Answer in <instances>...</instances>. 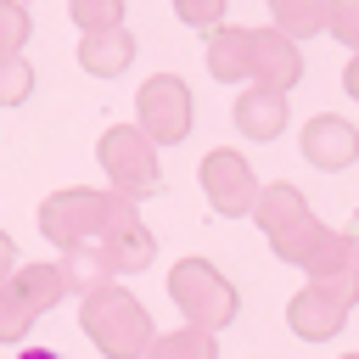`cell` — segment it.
I'll use <instances>...</instances> for the list:
<instances>
[{
	"label": "cell",
	"mask_w": 359,
	"mask_h": 359,
	"mask_svg": "<svg viewBox=\"0 0 359 359\" xmlns=\"http://www.w3.org/2000/svg\"><path fill=\"white\" fill-rule=\"evenodd\" d=\"M135 219V202L118 196L112 185H67V191H50L39 202V230L67 252V247H95L112 224Z\"/></svg>",
	"instance_id": "cell-1"
},
{
	"label": "cell",
	"mask_w": 359,
	"mask_h": 359,
	"mask_svg": "<svg viewBox=\"0 0 359 359\" xmlns=\"http://www.w3.org/2000/svg\"><path fill=\"white\" fill-rule=\"evenodd\" d=\"M79 331H84L107 359H146V348H151V337H157L146 303H140L129 286H118V280H107V286H95V292L79 297Z\"/></svg>",
	"instance_id": "cell-2"
},
{
	"label": "cell",
	"mask_w": 359,
	"mask_h": 359,
	"mask_svg": "<svg viewBox=\"0 0 359 359\" xmlns=\"http://www.w3.org/2000/svg\"><path fill=\"white\" fill-rule=\"evenodd\" d=\"M252 224L264 230V241L275 247V258H286V264H297V269H309L314 247H320L325 230H331V224L314 219L309 196H303L297 185H286V180H269V185L258 191V202H252Z\"/></svg>",
	"instance_id": "cell-3"
},
{
	"label": "cell",
	"mask_w": 359,
	"mask_h": 359,
	"mask_svg": "<svg viewBox=\"0 0 359 359\" xmlns=\"http://www.w3.org/2000/svg\"><path fill=\"white\" fill-rule=\"evenodd\" d=\"M359 309V269H337V275H309L292 303H286V325L297 342H331L348 314Z\"/></svg>",
	"instance_id": "cell-4"
},
{
	"label": "cell",
	"mask_w": 359,
	"mask_h": 359,
	"mask_svg": "<svg viewBox=\"0 0 359 359\" xmlns=\"http://www.w3.org/2000/svg\"><path fill=\"white\" fill-rule=\"evenodd\" d=\"M168 297L191 325H208V331H224L241 314V292L213 258H180L168 269Z\"/></svg>",
	"instance_id": "cell-5"
},
{
	"label": "cell",
	"mask_w": 359,
	"mask_h": 359,
	"mask_svg": "<svg viewBox=\"0 0 359 359\" xmlns=\"http://www.w3.org/2000/svg\"><path fill=\"white\" fill-rule=\"evenodd\" d=\"M157 151H163V146H157L151 135H140V123H112V129L101 135V146H95L107 185H112L118 196H129V202H146V196L163 191V157H157Z\"/></svg>",
	"instance_id": "cell-6"
},
{
	"label": "cell",
	"mask_w": 359,
	"mask_h": 359,
	"mask_svg": "<svg viewBox=\"0 0 359 359\" xmlns=\"http://www.w3.org/2000/svg\"><path fill=\"white\" fill-rule=\"evenodd\" d=\"M135 123L140 135H151L157 146H180L196 123V101H191V84L180 73H151L135 95Z\"/></svg>",
	"instance_id": "cell-7"
},
{
	"label": "cell",
	"mask_w": 359,
	"mask_h": 359,
	"mask_svg": "<svg viewBox=\"0 0 359 359\" xmlns=\"http://www.w3.org/2000/svg\"><path fill=\"white\" fill-rule=\"evenodd\" d=\"M196 180H202L208 208H213V213H224V219H247V213H252V202H258V191H264L258 168H252V163H247V151H236V146H213V151L202 157Z\"/></svg>",
	"instance_id": "cell-8"
},
{
	"label": "cell",
	"mask_w": 359,
	"mask_h": 359,
	"mask_svg": "<svg viewBox=\"0 0 359 359\" xmlns=\"http://www.w3.org/2000/svg\"><path fill=\"white\" fill-rule=\"evenodd\" d=\"M297 151L303 163H314L320 174H342L359 163V123H348L342 112H314L297 129Z\"/></svg>",
	"instance_id": "cell-9"
},
{
	"label": "cell",
	"mask_w": 359,
	"mask_h": 359,
	"mask_svg": "<svg viewBox=\"0 0 359 359\" xmlns=\"http://www.w3.org/2000/svg\"><path fill=\"white\" fill-rule=\"evenodd\" d=\"M230 123H236L241 140H275V135H286V123H292V90L241 84L236 107H230Z\"/></svg>",
	"instance_id": "cell-10"
},
{
	"label": "cell",
	"mask_w": 359,
	"mask_h": 359,
	"mask_svg": "<svg viewBox=\"0 0 359 359\" xmlns=\"http://www.w3.org/2000/svg\"><path fill=\"white\" fill-rule=\"evenodd\" d=\"M95 252H101V264H107V275L118 280V275H140V269H151V258H157V236L140 224V213L135 219H123V224H112L101 241H95Z\"/></svg>",
	"instance_id": "cell-11"
},
{
	"label": "cell",
	"mask_w": 359,
	"mask_h": 359,
	"mask_svg": "<svg viewBox=\"0 0 359 359\" xmlns=\"http://www.w3.org/2000/svg\"><path fill=\"white\" fill-rule=\"evenodd\" d=\"M202 56H208V73L219 84H252V28H241V22L208 28Z\"/></svg>",
	"instance_id": "cell-12"
},
{
	"label": "cell",
	"mask_w": 359,
	"mask_h": 359,
	"mask_svg": "<svg viewBox=\"0 0 359 359\" xmlns=\"http://www.w3.org/2000/svg\"><path fill=\"white\" fill-rule=\"evenodd\" d=\"M297 79H303V50H297V39H286L280 28H252V84L292 90Z\"/></svg>",
	"instance_id": "cell-13"
},
{
	"label": "cell",
	"mask_w": 359,
	"mask_h": 359,
	"mask_svg": "<svg viewBox=\"0 0 359 359\" xmlns=\"http://www.w3.org/2000/svg\"><path fill=\"white\" fill-rule=\"evenodd\" d=\"M79 62H84V73H95V79H118L129 62H135V34L118 22V28H95V34H84L79 39Z\"/></svg>",
	"instance_id": "cell-14"
},
{
	"label": "cell",
	"mask_w": 359,
	"mask_h": 359,
	"mask_svg": "<svg viewBox=\"0 0 359 359\" xmlns=\"http://www.w3.org/2000/svg\"><path fill=\"white\" fill-rule=\"evenodd\" d=\"M146 359H219V331L185 320L174 331H157L151 348H146Z\"/></svg>",
	"instance_id": "cell-15"
},
{
	"label": "cell",
	"mask_w": 359,
	"mask_h": 359,
	"mask_svg": "<svg viewBox=\"0 0 359 359\" xmlns=\"http://www.w3.org/2000/svg\"><path fill=\"white\" fill-rule=\"evenodd\" d=\"M325 6L331 0H269V28H280L286 39H314L325 34Z\"/></svg>",
	"instance_id": "cell-16"
},
{
	"label": "cell",
	"mask_w": 359,
	"mask_h": 359,
	"mask_svg": "<svg viewBox=\"0 0 359 359\" xmlns=\"http://www.w3.org/2000/svg\"><path fill=\"white\" fill-rule=\"evenodd\" d=\"M22 292H28V303L45 314L50 303H62L67 297V275H62V264H17V275H11Z\"/></svg>",
	"instance_id": "cell-17"
},
{
	"label": "cell",
	"mask_w": 359,
	"mask_h": 359,
	"mask_svg": "<svg viewBox=\"0 0 359 359\" xmlns=\"http://www.w3.org/2000/svg\"><path fill=\"white\" fill-rule=\"evenodd\" d=\"M56 264H62V275H67V297H84V292H95V286H107V280H112L95 247H67Z\"/></svg>",
	"instance_id": "cell-18"
},
{
	"label": "cell",
	"mask_w": 359,
	"mask_h": 359,
	"mask_svg": "<svg viewBox=\"0 0 359 359\" xmlns=\"http://www.w3.org/2000/svg\"><path fill=\"white\" fill-rule=\"evenodd\" d=\"M34 320H39V309L28 303V292L17 280H6L0 286V342H22L34 331Z\"/></svg>",
	"instance_id": "cell-19"
},
{
	"label": "cell",
	"mask_w": 359,
	"mask_h": 359,
	"mask_svg": "<svg viewBox=\"0 0 359 359\" xmlns=\"http://www.w3.org/2000/svg\"><path fill=\"white\" fill-rule=\"evenodd\" d=\"M28 28H34L28 6H22V0H0V62H6V56H22Z\"/></svg>",
	"instance_id": "cell-20"
},
{
	"label": "cell",
	"mask_w": 359,
	"mask_h": 359,
	"mask_svg": "<svg viewBox=\"0 0 359 359\" xmlns=\"http://www.w3.org/2000/svg\"><path fill=\"white\" fill-rule=\"evenodd\" d=\"M79 34H95V28H118L123 22V0H67Z\"/></svg>",
	"instance_id": "cell-21"
},
{
	"label": "cell",
	"mask_w": 359,
	"mask_h": 359,
	"mask_svg": "<svg viewBox=\"0 0 359 359\" xmlns=\"http://www.w3.org/2000/svg\"><path fill=\"white\" fill-rule=\"evenodd\" d=\"M28 90H34V67H28V56H6V62H0V107H22Z\"/></svg>",
	"instance_id": "cell-22"
},
{
	"label": "cell",
	"mask_w": 359,
	"mask_h": 359,
	"mask_svg": "<svg viewBox=\"0 0 359 359\" xmlns=\"http://www.w3.org/2000/svg\"><path fill=\"white\" fill-rule=\"evenodd\" d=\"M325 34L359 56V0H331L325 6Z\"/></svg>",
	"instance_id": "cell-23"
},
{
	"label": "cell",
	"mask_w": 359,
	"mask_h": 359,
	"mask_svg": "<svg viewBox=\"0 0 359 359\" xmlns=\"http://www.w3.org/2000/svg\"><path fill=\"white\" fill-rule=\"evenodd\" d=\"M168 6H174V17H180L185 28H202V34H208V28L224 22V6H230V0H168Z\"/></svg>",
	"instance_id": "cell-24"
},
{
	"label": "cell",
	"mask_w": 359,
	"mask_h": 359,
	"mask_svg": "<svg viewBox=\"0 0 359 359\" xmlns=\"http://www.w3.org/2000/svg\"><path fill=\"white\" fill-rule=\"evenodd\" d=\"M11 275H17V247H11V236L0 230V286H6Z\"/></svg>",
	"instance_id": "cell-25"
},
{
	"label": "cell",
	"mask_w": 359,
	"mask_h": 359,
	"mask_svg": "<svg viewBox=\"0 0 359 359\" xmlns=\"http://www.w3.org/2000/svg\"><path fill=\"white\" fill-rule=\"evenodd\" d=\"M342 95L359 101V56H348V67H342Z\"/></svg>",
	"instance_id": "cell-26"
},
{
	"label": "cell",
	"mask_w": 359,
	"mask_h": 359,
	"mask_svg": "<svg viewBox=\"0 0 359 359\" xmlns=\"http://www.w3.org/2000/svg\"><path fill=\"white\" fill-rule=\"evenodd\" d=\"M17 359H62V353H56V348H22Z\"/></svg>",
	"instance_id": "cell-27"
},
{
	"label": "cell",
	"mask_w": 359,
	"mask_h": 359,
	"mask_svg": "<svg viewBox=\"0 0 359 359\" xmlns=\"http://www.w3.org/2000/svg\"><path fill=\"white\" fill-rule=\"evenodd\" d=\"M348 236H353V241H359V208H353V219H348Z\"/></svg>",
	"instance_id": "cell-28"
},
{
	"label": "cell",
	"mask_w": 359,
	"mask_h": 359,
	"mask_svg": "<svg viewBox=\"0 0 359 359\" xmlns=\"http://www.w3.org/2000/svg\"><path fill=\"white\" fill-rule=\"evenodd\" d=\"M342 359H359V353H342Z\"/></svg>",
	"instance_id": "cell-29"
}]
</instances>
